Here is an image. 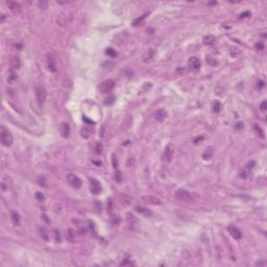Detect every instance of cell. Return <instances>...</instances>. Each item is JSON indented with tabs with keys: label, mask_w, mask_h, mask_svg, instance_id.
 Instances as JSON below:
<instances>
[{
	"label": "cell",
	"mask_w": 267,
	"mask_h": 267,
	"mask_svg": "<svg viewBox=\"0 0 267 267\" xmlns=\"http://www.w3.org/2000/svg\"><path fill=\"white\" fill-rule=\"evenodd\" d=\"M175 196L177 199L182 200V201H186V203H189V201L193 200V196L190 194V192H188L185 189H179L175 192Z\"/></svg>",
	"instance_id": "obj_3"
},
{
	"label": "cell",
	"mask_w": 267,
	"mask_h": 267,
	"mask_svg": "<svg viewBox=\"0 0 267 267\" xmlns=\"http://www.w3.org/2000/svg\"><path fill=\"white\" fill-rule=\"evenodd\" d=\"M106 54L114 58V56H116V51L113 48H108L106 49Z\"/></svg>",
	"instance_id": "obj_34"
},
{
	"label": "cell",
	"mask_w": 267,
	"mask_h": 267,
	"mask_svg": "<svg viewBox=\"0 0 267 267\" xmlns=\"http://www.w3.org/2000/svg\"><path fill=\"white\" fill-rule=\"evenodd\" d=\"M114 87H115V82L113 79H106L99 86V90L102 93H109L114 89Z\"/></svg>",
	"instance_id": "obj_5"
},
{
	"label": "cell",
	"mask_w": 267,
	"mask_h": 267,
	"mask_svg": "<svg viewBox=\"0 0 267 267\" xmlns=\"http://www.w3.org/2000/svg\"><path fill=\"white\" fill-rule=\"evenodd\" d=\"M222 109V104L220 101H218V100H216V101H214L212 104V110L214 113H219L220 111H221Z\"/></svg>",
	"instance_id": "obj_24"
},
{
	"label": "cell",
	"mask_w": 267,
	"mask_h": 267,
	"mask_svg": "<svg viewBox=\"0 0 267 267\" xmlns=\"http://www.w3.org/2000/svg\"><path fill=\"white\" fill-rule=\"evenodd\" d=\"M120 265H121V266H123V265H134V263H132V262H128V261H123Z\"/></svg>",
	"instance_id": "obj_44"
},
{
	"label": "cell",
	"mask_w": 267,
	"mask_h": 267,
	"mask_svg": "<svg viewBox=\"0 0 267 267\" xmlns=\"http://www.w3.org/2000/svg\"><path fill=\"white\" fill-rule=\"evenodd\" d=\"M215 37L212 36V35H209V36H206L205 38H203V43L206 44V45H211V44H213V43L215 42Z\"/></svg>",
	"instance_id": "obj_26"
},
{
	"label": "cell",
	"mask_w": 267,
	"mask_h": 267,
	"mask_svg": "<svg viewBox=\"0 0 267 267\" xmlns=\"http://www.w3.org/2000/svg\"><path fill=\"white\" fill-rule=\"evenodd\" d=\"M95 151H96V153L97 155H101L103 151V146L101 143H97L96 144V147H95Z\"/></svg>",
	"instance_id": "obj_27"
},
{
	"label": "cell",
	"mask_w": 267,
	"mask_h": 267,
	"mask_svg": "<svg viewBox=\"0 0 267 267\" xmlns=\"http://www.w3.org/2000/svg\"><path fill=\"white\" fill-rule=\"evenodd\" d=\"M80 134H82V138H85V139H88L89 137L91 136L92 134V131L91 128H88V126H85V128H82V131H80Z\"/></svg>",
	"instance_id": "obj_25"
},
{
	"label": "cell",
	"mask_w": 267,
	"mask_h": 267,
	"mask_svg": "<svg viewBox=\"0 0 267 267\" xmlns=\"http://www.w3.org/2000/svg\"><path fill=\"white\" fill-rule=\"evenodd\" d=\"M47 67L51 72H55L56 71V64H55V60L53 58L52 54L47 55Z\"/></svg>",
	"instance_id": "obj_15"
},
{
	"label": "cell",
	"mask_w": 267,
	"mask_h": 267,
	"mask_svg": "<svg viewBox=\"0 0 267 267\" xmlns=\"http://www.w3.org/2000/svg\"><path fill=\"white\" fill-rule=\"evenodd\" d=\"M72 20V14L70 12H63L58 16L56 18V23L60 26H66Z\"/></svg>",
	"instance_id": "obj_2"
},
{
	"label": "cell",
	"mask_w": 267,
	"mask_h": 267,
	"mask_svg": "<svg viewBox=\"0 0 267 267\" xmlns=\"http://www.w3.org/2000/svg\"><path fill=\"white\" fill-rule=\"evenodd\" d=\"M240 176H241L242 179H246V177H247V172H244V171H243V172L240 173Z\"/></svg>",
	"instance_id": "obj_45"
},
{
	"label": "cell",
	"mask_w": 267,
	"mask_h": 267,
	"mask_svg": "<svg viewBox=\"0 0 267 267\" xmlns=\"http://www.w3.org/2000/svg\"><path fill=\"white\" fill-rule=\"evenodd\" d=\"M106 124H102L101 125V128L99 130V137L100 138H103L104 137V134H106Z\"/></svg>",
	"instance_id": "obj_33"
},
{
	"label": "cell",
	"mask_w": 267,
	"mask_h": 267,
	"mask_svg": "<svg viewBox=\"0 0 267 267\" xmlns=\"http://www.w3.org/2000/svg\"><path fill=\"white\" fill-rule=\"evenodd\" d=\"M207 61H208V63H210L211 65H217V62L214 61L212 58H208V60H207Z\"/></svg>",
	"instance_id": "obj_42"
},
{
	"label": "cell",
	"mask_w": 267,
	"mask_h": 267,
	"mask_svg": "<svg viewBox=\"0 0 267 267\" xmlns=\"http://www.w3.org/2000/svg\"><path fill=\"white\" fill-rule=\"evenodd\" d=\"M7 82H9V84H14V82L18 79V75H17V73H16V71L14 69H11L7 72Z\"/></svg>",
	"instance_id": "obj_20"
},
{
	"label": "cell",
	"mask_w": 267,
	"mask_h": 267,
	"mask_svg": "<svg viewBox=\"0 0 267 267\" xmlns=\"http://www.w3.org/2000/svg\"><path fill=\"white\" fill-rule=\"evenodd\" d=\"M256 47H257L258 49H263V47H264V46H263V44H261V43H260V44H257V46H256Z\"/></svg>",
	"instance_id": "obj_47"
},
{
	"label": "cell",
	"mask_w": 267,
	"mask_h": 267,
	"mask_svg": "<svg viewBox=\"0 0 267 267\" xmlns=\"http://www.w3.org/2000/svg\"><path fill=\"white\" fill-rule=\"evenodd\" d=\"M54 234H55V240H56V242H61V237H60V233H58V230H55Z\"/></svg>",
	"instance_id": "obj_38"
},
{
	"label": "cell",
	"mask_w": 267,
	"mask_h": 267,
	"mask_svg": "<svg viewBox=\"0 0 267 267\" xmlns=\"http://www.w3.org/2000/svg\"><path fill=\"white\" fill-rule=\"evenodd\" d=\"M187 72H188V69H187V68H184V67H179L177 70H176V73L179 74V75H183V74H185V73H187Z\"/></svg>",
	"instance_id": "obj_30"
},
{
	"label": "cell",
	"mask_w": 267,
	"mask_h": 267,
	"mask_svg": "<svg viewBox=\"0 0 267 267\" xmlns=\"http://www.w3.org/2000/svg\"><path fill=\"white\" fill-rule=\"evenodd\" d=\"M6 5H7V7L9 9V11L12 13H14V14H19V13L21 12V5L19 4V3L15 2V1H12V0H9V1H6Z\"/></svg>",
	"instance_id": "obj_10"
},
{
	"label": "cell",
	"mask_w": 267,
	"mask_h": 267,
	"mask_svg": "<svg viewBox=\"0 0 267 267\" xmlns=\"http://www.w3.org/2000/svg\"><path fill=\"white\" fill-rule=\"evenodd\" d=\"M155 56V50L152 48H148L142 55V61L144 63H149Z\"/></svg>",
	"instance_id": "obj_12"
},
{
	"label": "cell",
	"mask_w": 267,
	"mask_h": 267,
	"mask_svg": "<svg viewBox=\"0 0 267 267\" xmlns=\"http://www.w3.org/2000/svg\"><path fill=\"white\" fill-rule=\"evenodd\" d=\"M112 163H113V167L115 168V169H117V167H118V160H117V158H116V155L113 153L112 155Z\"/></svg>",
	"instance_id": "obj_32"
},
{
	"label": "cell",
	"mask_w": 267,
	"mask_h": 267,
	"mask_svg": "<svg viewBox=\"0 0 267 267\" xmlns=\"http://www.w3.org/2000/svg\"><path fill=\"white\" fill-rule=\"evenodd\" d=\"M90 183H91V191L93 192L94 194H99L100 191H101V185H100V183L95 179H90Z\"/></svg>",
	"instance_id": "obj_11"
},
{
	"label": "cell",
	"mask_w": 267,
	"mask_h": 267,
	"mask_svg": "<svg viewBox=\"0 0 267 267\" xmlns=\"http://www.w3.org/2000/svg\"><path fill=\"white\" fill-rule=\"evenodd\" d=\"M213 155H214V148L210 146V147H208V148L205 150V152L203 153V160L208 161V160H211V159L213 158Z\"/></svg>",
	"instance_id": "obj_21"
},
{
	"label": "cell",
	"mask_w": 267,
	"mask_h": 267,
	"mask_svg": "<svg viewBox=\"0 0 267 267\" xmlns=\"http://www.w3.org/2000/svg\"><path fill=\"white\" fill-rule=\"evenodd\" d=\"M20 65H21V62H20V58L18 56H12L9 58V66L12 67V69H19Z\"/></svg>",
	"instance_id": "obj_17"
},
{
	"label": "cell",
	"mask_w": 267,
	"mask_h": 267,
	"mask_svg": "<svg viewBox=\"0 0 267 267\" xmlns=\"http://www.w3.org/2000/svg\"><path fill=\"white\" fill-rule=\"evenodd\" d=\"M174 150H175V148H174V145L172 143L167 144V146L165 147V159H166V161L171 162L173 155H174Z\"/></svg>",
	"instance_id": "obj_8"
},
{
	"label": "cell",
	"mask_w": 267,
	"mask_h": 267,
	"mask_svg": "<svg viewBox=\"0 0 267 267\" xmlns=\"http://www.w3.org/2000/svg\"><path fill=\"white\" fill-rule=\"evenodd\" d=\"M67 179H68V182H69V184L72 187H74V188H79L80 186H82V181H80V179H79L78 176H76L75 174H72V173H70V174H68L67 175Z\"/></svg>",
	"instance_id": "obj_7"
},
{
	"label": "cell",
	"mask_w": 267,
	"mask_h": 267,
	"mask_svg": "<svg viewBox=\"0 0 267 267\" xmlns=\"http://www.w3.org/2000/svg\"><path fill=\"white\" fill-rule=\"evenodd\" d=\"M147 15H148V13H147V14H145V15L141 16V18L137 19L136 21H135V22H133V24H134V25H137V24H139L140 22H141V21H142V20H144V19L146 18V16H147Z\"/></svg>",
	"instance_id": "obj_35"
},
{
	"label": "cell",
	"mask_w": 267,
	"mask_h": 267,
	"mask_svg": "<svg viewBox=\"0 0 267 267\" xmlns=\"http://www.w3.org/2000/svg\"><path fill=\"white\" fill-rule=\"evenodd\" d=\"M245 16H250V14H249L248 12L244 13V14H241V15H240V18H245Z\"/></svg>",
	"instance_id": "obj_46"
},
{
	"label": "cell",
	"mask_w": 267,
	"mask_h": 267,
	"mask_svg": "<svg viewBox=\"0 0 267 267\" xmlns=\"http://www.w3.org/2000/svg\"><path fill=\"white\" fill-rule=\"evenodd\" d=\"M189 67H190V69L197 71L200 68V61L197 58H191L189 60Z\"/></svg>",
	"instance_id": "obj_16"
},
{
	"label": "cell",
	"mask_w": 267,
	"mask_h": 267,
	"mask_svg": "<svg viewBox=\"0 0 267 267\" xmlns=\"http://www.w3.org/2000/svg\"><path fill=\"white\" fill-rule=\"evenodd\" d=\"M11 219H12V222L15 225H19L20 224V216L17 212L15 211H12L11 213Z\"/></svg>",
	"instance_id": "obj_23"
},
{
	"label": "cell",
	"mask_w": 267,
	"mask_h": 267,
	"mask_svg": "<svg viewBox=\"0 0 267 267\" xmlns=\"http://www.w3.org/2000/svg\"><path fill=\"white\" fill-rule=\"evenodd\" d=\"M0 138H1V143L3 146L9 147L13 143V136L9 130H6L4 126L1 128V133H0Z\"/></svg>",
	"instance_id": "obj_1"
},
{
	"label": "cell",
	"mask_w": 267,
	"mask_h": 267,
	"mask_svg": "<svg viewBox=\"0 0 267 267\" xmlns=\"http://www.w3.org/2000/svg\"><path fill=\"white\" fill-rule=\"evenodd\" d=\"M114 99H115V96H111L110 98H106V104H112L113 102H114Z\"/></svg>",
	"instance_id": "obj_37"
},
{
	"label": "cell",
	"mask_w": 267,
	"mask_h": 267,
	"mask_svg": "<svg viewBox=\"0 0 267 267\" xmlns=\"http://www.w3.org/2000/svg\"><path fill=\"white\" fill-rule=\"evenodd\" d=\"M167 117H168V113H167L166 110H164V109L159 110V111H157L155 114V120L159 121V122H163Z\"/></svg>",
	"instance_id": "obj_13"
},
{
	"label": "cell",
	"mask_w": 267,
	"mask_h": 267,
	"mask_svg": "<svg viewBox=\"0 0 267 267\" xmlns=\"http://www.w3.org/2000/svg\"><path fill=\"white\" fill-rule=\"evenodd\" d=\"M115 179L117 181L118 183H120L122 181V173L121 171H119V170H116L115 172Z\"/></svg>",
	"instance_id": "obj_29"
},
{
	"label": "cell",
	"mask_w": 267,
	"mask_h": 267,
	"mask_svg": "<svg viewBox=\"0 0 267 267\" xmlns=\"http://www.w3.org/2000/svg\"><path fill=\"white\" fill-rule=\"evenodd\" d=\"M39 5L41 6V7H42L43 9H46V6H47V2H41V1H40V2H39Z\"/></svg>",
	"instance_id": "obj_43"
},
{
	"label": "cell",
	"mask_w": 267,
	"mask_h": 267,
	"mask_svg": "<svg viewBox=\"0 0 267 267\" xmlns=\"http://www.w3.org/2000/svg\"><path fill=\"white\" fill-rule=\"evenodd\" d=\"M67 239L69 240L70 242H73L74 241V234H73V231L71 228L68 230V234H67Z\"/></svg>",
	"instance_id": "obj_28"
},
{
	"label": "cell",
	"mask_w": 267,
	"mask_h": 267,
	"mask_svg": "<svg viewBox=\"0 0 267 267\" xmlns=\"http://www.w3.org/2000/svg\"><path fill=\"white\" fill-rule=\"evenodd\" d=\"M136 211L138 213H140L141 215H143L144 217H150V216L152 215V213L150 210L146 209V208H144V207H140V206H137L136 207Z\"/></svg>",
	"instance_id": "obj_18"
},
{
	"label": "cell",
	"mask_w": 267,
	"mask_h": 267,
	"mask_svg": "<svg viewBox=\"0 0 267 267\" xmlns=\"http://www.w3.org/2000/svg\"><path fill=\"white\" fill-rule=\"evenodd\" d=\"M119 199H120V203H121L122 206H128V205H131L132 203V198L130 195L128 194H121L120 195V197H119Z\"/></svg>",
	"instance_id": "obj_22"
},
{
	"label": "cell",
	"mask_w": 267,
	"mask_h": 267,
	"mask_svg": "<svg viewBox=\"0 0 267 267\" xmlns=\"http://www.w3.org/2000/svg\"><path fill=\"white\" fill-rule=\"evenodd\" d=\"M36 97H37V100H38V102H39V104H41V106L45 102L46 97H47V93H46V90L43 88V87L38 86L36 88Z\"/></svg>",
	"instance_id": "obj_6"
},
{
	"label": "cell",
	"mask_w": 267,
	"mask_h": 267,
	"mask_svg": "<svg viewBox=\"0 0 267 267\" xmlns=\"http://www.w3.org/2000/svg\"><path fill=\"white\" fill-rule=\"evenodd\" d=\"M141 201L146 203V205H150V206H159V205H162L161 199L153 196V195H145V196H142V197H141Z\"/></svg>",
	"instance_id": "obj_4"
},
{
	"label": "cell",
	"mask_w": 267,
	"mask_h": 267,
	"mask_svg": "<svg viewBox=\"0 0 267 267\" xmlns=\"http://www.w3.org/2000/svg\"><path fill=\"white\" fill-rule=\"evenodd\" d=\"M36 196H37V198H38L39 201H43V200H44V195H43L41 192H38V193L36 194Z\"/></svg>",
	"instance_id": "obj_36"
},
{
	"label": "cell",
	"mask_w": 267,
	"mask_h": 267,
	"mask_svg": "<svg viewBox=\"0 0 267 267\" xmlns=\"http://www.w3.org/2000/svg\"><path fill=\"white\" fill-rule=\"evenodd\" d=\"M39 184L41 186H45V179H44V176H40L39 177Z\"/></svg>",
	"instance_id": "obj_40"
},
{
	"label": "cell",
	"mask_w": 267,
	"mask_h": 267,
	"mask_svg": "<svg viewBox=\"0 0 267 267\" xmlns=\"http://www.w3.org/2000/svg\"><path fill=\"white\" fill-rule=\"evenodd\" d=\"M134 163H135V160H134L133 158H130V159H128V167H132L134 165Z\"/></svg>",
	"instance_id": "obj_41"
},
{
	"label": "cell",
	"mask_w": 267,
	"mask_h": 267,
	"mask_svg": "<svg viewBox=\"0 0 267 267\" xmlns=\"http://www.w3.org/2000/svg\"><path fill=\"white\" fill-rule=\"evenodd\" d=\"M40 232H41V236H42L44 239L48 240V233H47V231H46L45 228H42L41 230H40Z\"/></svg>",
	"instance_id": "obj_31"
},
{
	"label": "cell",
	"mask_w": 267,
	"mask_h": 267,
	"mask_svg": "<svg viewBox=\"0 0 267 267\" xmlns=\"http://www.w3.org/2000/svg\"><path fill=\"white\" fill-rule=\"evenodd\" d=\"M12 186V179L9 176H3L2 179H1V189L2 191H6L9 190Z\"/></svg>",
	"instance_id": "obj_14"
},
{
	"label": "cell",
	"mask_w": 267,
	"mask_h": 267,
	"mask_svg": "<svg viewBox=\"0 0 267 267\" xmlns=\"http://www.w3.org/2000/svg\"><path fill=\"white\" fill-rule=\"evenodd\" d=\"M266 106H267L266 101H263V102L261 103V106H260V109H261L262 112H265V111H266V109H267Z\"/></svg>",
	"instance_id": "obj_39"
},
{
	"label": "cell",
	"mask_w": 267,
	"mask_h": 267,
	"mask_svg": "<svg viewBox=\"0 0 267 267\" xmlns=\"http://www.w3.org/2000/svg\"><path fill=\"white\" fill-rule=\"evenodd\" d=\"M61 134L64 138H68L70 136V126L66 122L61 124Z\"/></svg>",
	"instance_id": "obj_19"
},
{
	"label": "cell",
	"mask_w": 267,
	"mask_h": 267,
	"mask_svg": "<svg viewBox=\"0 0 267 267\" xmlns=\"http://www.w3.org/2000/svg\"><path fill=\"white\" fill-rule=\"evenodd\" d=\"M228 233L231 234V236L233 237L234 239L239 240L242 238V232L240 231L236 225H230L228 226Z\"/></svg>",
	"instance_id": "obj_9"
}]
</instances>
